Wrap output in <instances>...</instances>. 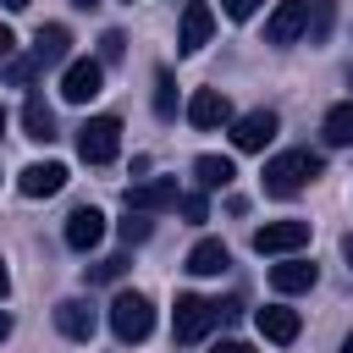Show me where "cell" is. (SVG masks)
Wrapping results in <instances>:
<instances>
[{
	"label": "cell",
	"instance_id": "cell-1",
	"mask_svg": "<svg viewBox=\"0 0 353 353\" xmlns=\"http://www.w3.org/2000/svg\"><path fill=\"white\" fill-rule=\"evenodd\" d=\"M320 171H325V160H320L314 149H281V154L265 165V193H270V199H292V193H303Z\"/></svg>",
	"mask_w": 353,
	"mask_h": 353
},
{
	"label": "cell",
	"instance_id": "cell-2",
	"mask_svg": "<svg viewBox=\"0 0 353 353\" xmlns=\"http://www.w3.org/2000/svg\"><path fill=\"white\" fill-rule=\"evenodd\" d=\"M110 331H116V342H143V336L154 331V303H149L143 292H116V303H110Z\"/></svg>",
	"mask_w": 353,
	"mask_h": 353
},
{
	"label": "cell",
	"instance_id": "cell-3",
	"mask_svg": "<svg viewBox=\"0 0 353 353\" xmlns=\"http://www.w3.org/2000/svg\"><path fill=\"white\" fill-rule=\"evenodd\" d=\"M116 149H121V121H116V116H88V121L77 127V154H83L88 165H110Z\"/></svg>",
	"mask_w": 353,
	"mask_h": 353
},
{
	"label": "cell",
	"instance_id": "cell-4",
	"mask_svg": "<svg viewBox=\"0 0 353 353\" xmlns=\"http://www.w3.org/2000/svg\"><path fill=\"white\" fill-rule=\"evenodd\" d=\"M215 303L210 298H193V292H182L176 298V309H171V331H176V342H204L210 331H215Z\"/></svg>",
	"mask_w": 353,
	"mask_h": 353
},
{
	"label": "cell",
	"instance_id": "cell-5",
	"mask_svg": "<svg viewBox=\"0 0 353 353\" xmlns=\"http://www.w3.org/2000/svg\"><path fill=\"white\" fill-rule=\"evenodd\" d=\"M99 88H105V66H99L94 55L66 61V72H61V99H66V105H88Z\"/></svg>",
	"mask_w": 353,
	"mask_h": 353
},
{
	"label": "cell",
	"instance_id": "cell-6",
	"mask_svg": "<svg viewBox=\"0 0 353 353\" xmlns=\"http://www.w3.org/2000/svg\"><path fill=\"white\" fill-rule=\"evenodd\" d=\"M309 243V221H265L254 232V254H298Z\"/></svg>",
	"mask_w": 353,
	"mask_h": 353
},
{
	"label": "cell",
	"instance_id": "cell-7",
	"mask_svg": "<svg viewBox=\"0 0 353 353\" xmlns=\"http://www.w3.org/2000/svg\"><path fill=\"white\" fill-rule=\"evenodd\" d=\"M210 33H215V11H210L204 0H188V6H182V28H176V50H182V55H199V50L210 44Z\"/></svg>",
	"mask_w": 353,
	"mask_h": 353
},
{
	"label": "cell",
	"instance_id": "cell-8",
	"mask_svg": "<svg viewBox=\"0 0 353 353\" xmlns=\"http://www.w3.org/2000/svg\"><path fill=\"white\" fill-rule=\"evenodd\" d=\"M276 127H281V116H276V110H248V116H237V121H232V143H237L243 154H259V149L276 138Z\"/></svg>",
	"mask_w": 353,
	"mask_h": 353
},
{
	"label": "cell",
	"instance_id": "cell-9",
	"mask_svg": "<svg viewBox=\"0 0 353 353\" xmlns=\"http://www.w3.org/2000/svg\"><path fill=\"white\" fill-rule=\"evenodd\" d=\"M176 176H149V182H138V188H127V210H138V215H160V210H176Z\"/></svg>",
	"mask_w": 353,
	"mask_h": 353
},
{
	"label": "cell",
	"instance_id": "cell-10",
	"mask_svg": "<svg viewBox=\"0 0 353 353\" xmlns=\"http://www.w3.org/2000/svg\"><path fill=\"white\" fill-rule=\"evenodd\" d=\"M309 28V0H281L265 22V44H298Z\"/></svg>",
	"mask_w": 353,
	"mask_h": 353
},
{
	"label": "cell",
	"instance_id": "cell-11",
	"mask_svg": "<svg viewBox=\"0 0 353 353\" xmlns=\"http://www.w3.org/2000/svg\"><path fill=\"white\" fill-rule=\"evenodd\" d=\"M17 188H22V199H50V193L66 188V165L61 160H33V165H22Z\"/></svg>",
	"mask_w": 353,
	"mask_h": 353
},
{
	"label": "cell",
	"instance_id": "cell-12",
	"mask_svg": "<svg viewBox=\"0 0 353 353\" xmlns=\"http://www.w3.org/2000/svg\"><path fill=\"white\" fill-rule=\"evenodd\" d=\"M94 325H99V314H94V303H88V298H61V303H55V331H61V336L88 342V336H94Z\"/></svg>",
	"mask_w": 353,
	"mask_h": 353
},
{
	"label": "cell",
	"instance_id": "cell-13",
	"mask_svg": "<svg viewBox=\"0 0 353 353\" xmlns=\"http://www.w3.org/2000/svg\"><path fill=\"white\" fill-rule=\"evenodd\" d=\"M188 121L204 127V132H210V127H226V121H232V99H226L221 88H199V94L188 99Z\"/></svg>",
	"mask_w": 353,
	"mask_h": 353
},
{
	"label": "cell",
	"instance_id": "cell-14",
	"mask_svg": "<svg viewBox=\"0 0 353 353\" xmlns=\"http://www.w3.org/2000/svg\"><path fill=\"white\" fill-rule=\"evenodd\" d=\"M99 237H105V215H99L94 204H77V210L66 215V248L88 254V248H94Z\"/></svg>",
	"mask_w": 353,
	"mask_h": 353
},
{
	"label": "cell",
	"instance_id": "cell-15",
	"mask_svg": "<svg viewBox=\"0 0 353 353\" xmlns=\"http://www.w3.org/2000/svg\"><path fill=\"white\" fill-rule=\"evenodd\" d=\"M66 50H72V33H66L61 22H44V28L33 33V61H39V72H44V66H61Z\"/></svg>",
	"mask_w": 353,
	"mask_h": 353
},
{
	"label": "cell",
	"instance_id": "cell-16",
	"mask_svg": "<svg viewBox=\"0 0 353 353\" xmlns=\"http://www.w3.org/2000/svg\"><path fill=\"white\" fill-rule=\"evenodd\" d=\"M226 265H232V248H226L221 237H199L193 254H188V270H193V276H221Z\"/></svg>",
	"mask_w": 353,
	"mask_h": 353
},
{
	"label": "cell",
	"instance_id": "cell-17",
	"mask_svg": "<svg viewBox=\"0 0 353 353\" xmlns=\"http://www.w3.org/2000/svg\"><path fill=\"white\" fill-rule=\"evenodd\" d=\"M320 281V270L309 265V259H281V265H270V287L276 292H309Z\"/></svg>",
	"mask_w": 353,
	"mask_h": 353
},
{
	"label": "cell",
	"instance_id": "cell-18",
	"mask_svg": "<svg viewBox=\"0 0 353 353\" xmlns=\"http://www.w3.org/2000/svg\"><path fill=\"white\" fill-rule=\"evenodd\" d=\"M254 320H259V331H265L270 342H281V347H287V342H298V331H303V320H298V309H281V303H270V309H259Z\"/></svg>",
	"mask_w": 353,
	"mask_h": 353
},
{
	"label": "cell",
	"instance_id": "cell-19",
	"mask_svg": "<svg viewBox=\"0 0 353 353\" xmlns=\"http://www.w3.org/2000/svg\"><path fill=\"white\" fill-rule=\"evenodd\" d=\"M22 132H28L33 143H50V138H55V110H50V105H44L39 94H33L28 105H22Z\"/></svg>",
	"mask_w": 353,
	"mask_h": 353
},
{
	"label": "cell",
	"instance_id": "cell-20",
	"mask_svg": "<svg viewBox=\"0 0 353 353\" xmlns=\"http://www.w3.org/2000/svg\"><path fill=\"white\" fill-rule=\"evenodd\" d=\"M193 176H199V188H232L237 165H232L226 154H199V160H193Z\"/></svg>",
	"mask_w": 353,
	"mask_h": 353
},
{
	"label": "cell",
	"instance_id": "cell-21",
	"mask_svg": "<svg viewBox=\"0 0 353 353\" xmlns=\"http://www.w3.org/2000/svg\"><path fill=\"white\" fill-rule=\"evenodd\" d=\"M320 132H325V143H331V149H347V143H353V99L331 105V110H325V127H320Z\"/></svg>",
	"mask_w": 353,
	"mask_h": 353
},
{
	"label": "cell",
	"instance_id": "cell-22",
	"mask_svg": "<svg viewBox=\"0 0 353 353\" xmlns=\"http://www.w3.org/2000/svg\"><path fill=\"white\" fill-rule=\"evenodd\" d=\"M331 17H336V0H309V28H303V39H309V44H325V39H331Z\"/></svg>",
	"mask_w": 353,
	"mask_h": 353
},
{
	"label": "cell",
	"instance_id": "cell-23",
	"mask_svg": "<svg viewBox=\"0 0 353 353\" xmlns=\"http://www.w3.org/2000/svg\"><path fill=\"white\" fill-rule=\"evenodd\" d=\"M154 116H160V121H171V116H176V77H171L165 66L154 72Z\"/></svg>",
	"mask_w": 353,
	"mask_h": 353
},
{
	"label": "cell",
	"instance_id": "cell-24",
	"mask_svg": "<svg viewBox=\"0 0 353 353\" xmlns=\"http://www.w3.org/2000/svg\"><path fill=\"white\" fill-rule=\"evenodd\" d=\"M33 77H39V61H33V55H17V61H6V83H11V88H28Z\"/></svg>",
	"mask_w": 353,
	"mask_h": 353
},
{
	"label": "cell",
	"instance_id": "cell-25",
	"mask_svg": "<svg viewBox=\"0 0 353 353\" xmlns=\"http://www.w3.org/2000/svg\"><path fill=\"white\" fill-rule=\"evenodd\" d=\"M149 232H154V221L138 215V210H127V221H121V243H143Z\"/></svg>",
	"mask_w": 353,
	"mask_h": 353
},
{
	"label": "cell",
	"instance_id": "cell-26",
	"mask_svg": "<svg viewBox=\"0 0 353 353\" xmlns=\"http://www.w3.org/2000/svg\"><path fill=\"white\" fill-rule=\"evenodd\" d=\"M127 270V259L121 254H110V259H99V265H88V281H116Z\"/></svg>",
	"mask_w": 353,
	"mask_h": 353
},
{
	"label": "cell",
	"instance_id": "cell-27",
	"mask_svg": "<svg viewBox=\"0 0 353 353\" xmlns=\"http://www.w3.org/2000/svg\"><path fill=\"white\" fill-rule=\"evenodd\" d=\"M176 210H182L188 221H204V215H210V204H204V193H182V199H176Z\"/></svg>",
	"mask_w": 353,
	"mask_h": 353
},
{
	"label": "cell",
	"instance_id": "cell-28",
	"mask_svg": "<svg viewBox=\"0 0 353 353\" xmlns=\"http://www.w3.org/2000/svg\"><path fill=\"white\" fill-rule=\"evenodd\" d=\"M259 6H265V0H221V11H226L232 22H248V17L259 11Z\"/></svg>",
	"mask_w": 353,
	"mask_h": 353
},
{
	"label": "cell",
	"instance_id": "cell-29",
	"mask_svg": "<svg viewBox=\"0 0 353 353\" xmlns=\"http://www.w3.org/2000/svg\"><path fill=\"white\" fill-rule=\"evenodd\" d=\"M121 44H127V39H121V33L110 28V33L99 39V66H105V61H121Z\"/></svg>",
	"mask_w": 353,
	"mask_h": 353
},
{
	"label": "cell",
	"instance_id": "cell-30",
	"mask_svg": "<svg viewBox=\"0 0 353 353\" xmlns=\"http://www.w3.org/2000/svg\"><path fill=\"white\" fill-rule=\"evenodd\" d=\"M210 353H254V347H248V342H215Z\"/></svg>",
	"mask_w": 353,
	"mask_h": 353
},
{
	"label": "cell",
	"instance_id": "cell-31",
	"mask_svg": "<svg viewBox=\"0 0 353 353\" xmlns=\"http://www.w3.org/2000/svg\"><path fill=\"white\" fill-rule=\"evenodd\" d=\"M11 44H17V39H11V28H6V22H0V61H6V55H11Z\"/></svg>",
	"mask_w": 353,
	"mask_h": 353
},
{
	"label": "cell",
	"instance_id": "cell-32",
	"mask_svg": "<svg viewBox=\"0 0 353 353\" xmlns=\"http://www.w3.org/2000/svg\"><path fill=\"white\" fill-rule=\"evenodd\" d=\"M11 292V270H6V259H0V298Z\"/></svg>",
	"mask_w": 353,
	"mask_h": 353
},
{
	"label": "cell",
	"instance_id": "cell-33",
	"mask_svg": "<svg viewBox=\"0 0 353 353\" xmlns=\"http://www.w3.org/2000/svg\"><path fill=\"white\" fill-rule=\"evenodd\" d=\"M6 336H11V314H0V342H6Z\"/></svg>",
	"mask_w": 353,
	"mask_h": 353
},
{
	"label": "cell",
	"instance_id": "cell-34",
	"mask_svg": "<svg viewBox=\"0 0 353 353\" xmlns=\"http://www.w3.org/2000/svg\"><path fill=\"white\" fill-rule=\"evenodd\" d=\"M6 6H11V11H28V6H33V0H6Z\"/></svg>",
	"mask_w": 353,
	"mask_h": 353
},
{
	"label": "cell",
	"instance_id": "cell-35",
	"mask_svg": "<svg viewBox=\"0 0 353 353\" xmlns=\"http://www.w3.org/2000/svg\"><path fill=\"white\" fill-rule=\"evenodd\" d=\"M342 254H347V259H353V237H347V243H342Z\"/></svg>",
	"mask_w": 353,
	"mask_h": 353
},
{
	"label": "cell",
	"instance_id": "cell-36",
	"mask_svg": "<svg viewBox=\"0 0 353 353\" xmlns=\"http://www.w3.org/2000/svg\"><path fill=\"white\" fill-rule=\"evenodd\" d=\"M342 353H353V336H342Z\"/></svg>",
	"mask_w": 353,
	"mask_h": 353
},
{
	"label": "cell",
	"instance_id": "cell-37",
	"mask_svg": "<svg viewBox=\"0 0 353 353\" xmlns=\"http://www.w3.org/2000/svg\"><path fill=\"white\" fill-rule=\"evenodd\" d=\"M0 138H6V110H0Z\"/></svg>",
	"mask_w": 353,
	"mask_h": 353
},
{
	"label": "cell",
	"instance_id": "cell-38",
	"mask_svg": "<svg viewBox=\"0 0 353 353\" xmlns=\"http://www.w3.org/2000/svg\"><path fill=\"white\" fill-rule=\"evenodd\" d=\"M72 6H94V0H72Z\"/></svg>",
	"mask_w": 353,
	"mask_h": 353
},
{
	"label": "cell",
	"instance_id": "cell-39",
	"mask_svg": "<svg viewBox=\"0 0 353 353\" xmlns=\"http://www.w3.org/2000/svg\"><path fill=\"white\" fill-rule=\"evenodd\" d=\"M127 6H132V0H127Z\"/></svg>",
	"mask_w": 353,
	"mask_h": 353
}]
</instances>
